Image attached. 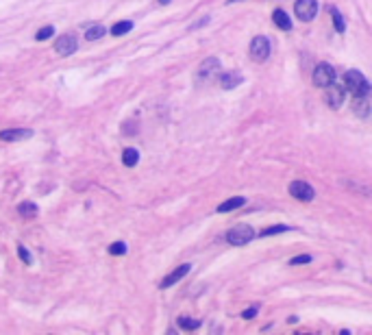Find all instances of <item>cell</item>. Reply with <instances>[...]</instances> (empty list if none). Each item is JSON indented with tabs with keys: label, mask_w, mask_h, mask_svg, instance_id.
Instances as JSON below:
<instances>
[{
	"label": "cell",
	"mask_w": 372,
	"mask_h": 335,
	"mask_svg": "<svg viewBox=\"0 0 372 335\" xmlns=\"http://www.w3.org/2000/svg\"><path fill=\"white\" fill-rule=\"evenodd\" d=\"M331 83H335V70L329 63H320L314 70V85L318 87H329Z\"/></svg>",
	"instance_id": "8992f818"
},
{
	"label": "cell",
	"mask_w": 372,
	"mask_h": 335,
	"mask_svg": "<svg viewBox=\"0 0 372 335\" xmlns=\"http://www.w3.org/2000/svg\"><path fill=\"white\" fill-rule=\"evenodd\" d=\"M179 327L185 329V331H194V329L200 327V320H194V318H187V316H181V318H179Z\"/></svg>",
	"instance_id": "ffe728a7"
},
{
	"label": "cell",
	"mask_w": 372,
	"mask_h": 335,
	"mask_svg": "<svg viewBox=\"0 0 372 335\" xmlns=\"http://www.w3.org/2000/svg\"><path fill=\"white\" fill-rule=\"evenodd\" d=\"M131 28H133V22L131 20H122V22H118V24H113L111 26V35H124V33H129Z\"/></svg>",
	"instance_id": "ac0fdd59"
},
{
	"label": "cell",
	"mask_w": 372,
	"mask_h": 335,
	"mask_svg": "<svg viewBox=\"0 0 372 335\" xmlns=\"http://www.w3.org/2000/svg\"><path fill=\"white\" fill-rule=\"evenodd\" d=\"M109 253H111V255H124V253H127V244H124V242L111 244V246H109Z\"/></svg>",
	"instance_id": "cb8c5ba5"
},
{
	"label": "cell",
	"mask_w": 372,
	"mask_h": 335,
	"mask_svg": "<svg viewBox=\"0 0 372 335\" xmlns=\"http://www.w3.org/2000/svg\"><path fill=\"white\" fill-rule=\"evenodd\" d=\"M17 213L22 215V218H35V215H37V205H35V202H20V205H17Z\"/></svg>",
	"instance_id": "e0dca14e"
},
{
	"label": "cell",
	"mask_w": 372,
	"mask_h": 335,
	"mask_svg": "<svg viewBox=\"0 0 372 335\" xmlns=\"http://www.w3.org/2000/svg\"><path fill=\"white\" fill-rule=\"evenodd\" d=\"M283 231H290L285 224H277V226H268L259 233V237H268V235H277V233H283Z\"/></svg>",
	"instance_id": "7402d4cb"
},
{
	"label": "cell",
	"mask_w": 372,
	"mask_h": 335,
	"mask_svg": "<svg viewBox=\"0 0 372 335\" xmlns=\"http://www.w3.org/2000/svg\"><path fill=\"white\" fill-rule=\"evenodd\" d=\"M344 87L346 92H351L353 96H368L372 94V85L366 81V76L359 70H349L344 74Z\"/></svg>",
	"instance_id": "6da1fadb"
},
{
	"label": "cell",
	"mask_w": 372,
	"mask_h": 335,
	"mask_svg": "<svg viewBox=\"0 0 372 335\" xmlns=\"http://www.w3.org/2000/svg\"><path fill=\"white\" fill-rule=\"evenodd\" d=\"M244 205H246L244 196H235V198H229V200L222 202V205L218 207V211L220 213H226V211H233V209H239V207H244Z\"/></svg>",
	"instance_id": "9a60e30c"
},
{
	"label": "cell",
	"mask_w": 372,
	"mask_h": 335,
	"mask_svg": "<svg viewBox=\"0 0 372 335\" xmlns=\"http://www.w3.org/2000/svg\"><path fill=\"white\" fill-rule=\"evenodd\" d=\"M189 270H191V266H189V263H183V266H179L175 272H170V274H168V277H166L164 281H161L159 287H161V290H166V287H172V285L177 283V281H181V279H183V277H185V274H187Z\"/></svg>",
	"instance_id": "30bf717a"
},
{
	"label": "cell",
	"mask_w": 372,
	"mask_h": 335,
	"mask_svg": "<svg viewBox=\"0 0 372 335\" xmlns=\"http://www.w3.org/2000/svg\"><path fill=\"white\" fill-rule=\"evenodd\" d=\"M309 261H311L309 255H298V257H294V259L290 261V266H301V263H309Z\"/></svg>",
	"instance_id": "d4e9b609"
},
{
	"label": "cell",
	"mask_w": 372,
	"mask_h": 335,
	"mask_svg": "<svg viewBox=\"0 0 372 335\" xmlns=\"http://www.w3.org/2000/svg\"><path fill=\"white\" fill-rule=\"evenodd\" d=\"M52 35H55V26H50V24H48V26L39 28L37 35H35V39H37V41H44V39H48V37H52Z\"/></svg>",
	"instance_id": "603a6c76"
},
{
	"label": "cell",
	"mask_w": 372,
	"mask_h": 335,
	"mask_svg": "<svg viewBox=\"0 0 372 335\" xmlns=\"http://www.w3.org/2000/svg\"><path fill=\"white\" fill-rule=\"evenodd\" d=\"M229 2H237V0H229Z\"/></svg>",
	"instance_id": "f1b7e54d"
},
{
	"label": "cell",
	"mask_w": 372,
	"mask_h": 335,
	"mask_svg": "<svg viewBox=\"0 0 372 335\" xmlns=\"http://www.w3.org/2000/svg\"><path fill=\"white\" fill-rule=\"evenodd\" d=\"M294 11L301 22H311L318 13V0H296Z\"/></svg>",
	"instance_id": "3957f363"
},
{
	"label": "cell",
	"mask_w": 372,
	"mask_h": 335,
	"mask_svg": "<svg viewBox=\"0 0 372 335\" xmlns=\"http://www.w3.org/2000/svg\"><path fill=\"white\" fill-rule=\"evenodd\" d=\"M105 33H107V28L103 26V24H92V26L85 31V39L89 41H96V39H103L105 37Z\"/></svg>",
	"instance_id": "2e32d148"
},
{
	"label": "cell",
	"mask_w": 372,
	"mask_h": 335,
	"mask_svg": "<svg viewBox=\"0 0 372 335\" xmlns=\"http://www.w3.org/2000/svg\"><path fill=\"white\" fill-rule=\"evenodd\" d=\"M255 316H257V307H250V309H246L244 314H242V318L250 320V318H255Z\"/></svg>",
	"instance_id": "4316f807"
},
{
	"label": "cell",
	"mask_w": 372,
	"mask_h": 335,
	"mask_svg": "<svg viewBox=\"0 0 372 335\" xmlns=\"http://www.w3.org/2000/svg\"><path fill=\"white\" fill-rule=\"evenodd\" d=\"M17 255H20V259H22L24 263H31V261H33L31 255H28V250L24 248V246H17Z\"/></svg>",
	"instance_id": "484cf974"
},
{
	"label": "cell",
	"mask_w": 372,
	"mask_h": 335,
	"mask_svg": "<svg viewBox=\"0 0 372 335\" xmlns=\"http://www.w3.org/2000/svg\"><path fill=\"white\" fill-rule=\"evenodd\" d=\"M122 161H124V166H129V168H133L137 161H140V153L135 151V148H127L122 155Z\"/></svg>",
	"instance_id": "d6986e66"
},
{
	"label": "cell",
	"mask_w": 372,
	"mask_h": 335,
	"mask_svg": "<svg viewBox=\"0 0 372 335\" xmlns=\"http://www.w3.org/2000/svg\"><path fill=\"white\" fill-rule=\"evenodd\" d=\"M353 113L359 118H368L370 116V103L366 96H355V100H353Z\"/></svg>",
	"instance_id": "4fadbf2b"
},
{
	"label": "cell",
	"mask_w": 372,
	"mask_h": 335,
	"mask_svg": "<svg viewBox=\"0 0 372 335\" xmlns=\"http://www.w3.org/2000/svg\"><path fill=\"white\" fill-rule=\"evenodd\" d=\"M250 57L255 59V61H266L270 57V39L263 37V35H257V37L250 41Z\"/></svg>",
	"instance_id": "277c9868"
},
{
	"label": "cell",
	"mask_w": 372,
	"mask_h": 335,
	"mask_svg": "<svg viewBox=\"0 0 372 335\" xmlns=\"http://www.w3.org/2000/svg\"><path fill=\"white\" fill-rule=\"evenodd\" d=\"M33 137L31 129H9V131H0V140L2 142H20Z\"/></svg>",
	"instance_id": "8fae6325"
},
{
	"label": "cell",
	"mask_w": 372,
	"mask_h": 335,
	"mask_svg": "<svg viewBox=\"0 0 372 335\" xmlns=\"http://www.w3.org/2000/svg\"><path fill=\"white\" fill-rule=\"evenodd\" d=\"M76 48H79V44H76L74 35H61L55 44L57 55H61V57H70L72 52H76Z\"/></svg>",
	"instance_id": "ba28073f"
},
{
	"label": "cell",
	"mask_w": 372,
	"mask_h": 335,
	"mask_svg": "<svg viewBox=\"0 0 372 335\" xmlns=\"http://www.w3.org/2000/svg\"><path fill=\"white\" fill-rule=\"evenodd\" d=\"M244 76L239 74V72H224V74H220V85L224 89H233L237 85H242Z\"/></svg>",
	"instance_id": "7c38bea8"
},
{
	"label": "cell",
	"mask_w": 372,
	"mask_h": 335,
	"mask_svg": "<svg viewBox=\"0 0 372 335\" xmlns=\"http://www.w3.org/2000/svg\"><path fill=\"white\" fill-rule=\"evenodd\" d=\"M325 100L327 105L331 107V109H338V107H342V103H344L346 98V87L340 85V83H331L329 87H325Z\"/></svg>",
	"instance_id": "5b68a950"
},
{
	"label": "cell",
	"mask_w": 372,
	"mask_h": 335,
	"mask_svg": "<svg viewBox=\"0 0 372 335\" xmlns=\"http://www.w3.org/2000/svg\"><path fill=\"white\" fill-rule=\"evenodd\" d=\"M215 72H220V59H215V57L205 59V61L200 63V68H198V81L211 79Z\"/></svg>",
	"instance_id": "9c48e42d"
},
{
	"label": "cell",
	"mask_w": 372,
	"mask_h": 335,
	"mask_svg": "<svg viewBox=\"0 0 372 335\" xmlns=\"http://www.w3.org/2000/svg\"><path fill=\"white\" fill-rule=\"evenodd\" d=\"M290 194L296 200H303V202H311L316 198L314 187H311L309 183H305V181H292L290 183Z\"/></svg>",
	"instance_id": "52a82bcc"
},
{
	"label": "cell",
	"mask_w": 372,
	"mask_h": 335,
	"mask_svg": "<svg viewBox=\"0 0 372 335\" xmlns=\"http://www.w3.org/2000/svg\"><path fill=\"white\" fill-rule=\"evenodd\" d=\"M331 15H333V24H335V31L338 33H344L346 31V24H344V17L335 7H331Z\"/></svg>",
	"instance_id": "44dd1931"
},
{
	"label": "cell",
	"mask_w": 372,
	"mask_h": 335,
	"mask_svg": "<svg viewBox=\"0 0 372 335\" xmlns=\"http://www.w3.org/2000/svg\"><path fill=\"white\" fill-rule=\"evenodd\" d=\"M159 2H161V4H166V2H170V0H159Z\"/></svg>",
	"instance_id": "83f0119b"
},
{
	"label": "cell",
	"mask_w": 372,
	"mask_h": 335,
	"mask_svg": "<svg viewBox=\"0 0 372 335\" xmlns=\"http://www.w3.org/2000/svg\"><path fill=\"white\" fill-rule=\"evenodd\" d=\"M255 235L257 233L250 224H237L226 233V242L233 244V246H244V244H248L250 239H255Z\"/></svg>",
	"instance_id": "7a4b0ae2"
},
{
	"label": "cell",
	"mask_w": 372,
	"mask_h": 335,
	"mask_svg": "<svg viewBox=\"0 0 372 335\" xmlns=\"http://www.w3.org/2000/svg\"><path fill=\"white\" fill-rule=\"evenodd\" d=\"M272 20H274V24H277L281 31H290V28H292L290 15H287L283 9H277V11H274V13H272Z\"/></svg>",
	"instance_id": "5bb4252c"
}]
</instances>
